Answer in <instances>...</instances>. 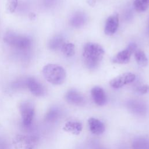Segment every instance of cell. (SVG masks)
Here are the masks:
<instances>
[{
    "label": "cell",
    "instance_id": "6da1fadb",
    "mask_svg": "<svg viewBox=\"0 0 149 149\" xmlns=\"http://www.w3.org/2000/svg\"><path fill=\"white\" fill-rule=\"evenodd\" d=\"M3 41L22 58H28L31 52L33 42L29 36L8 31L4 35Z\"/></svg>",
    "mask_w": 149,
    "mask_h": 149
},
{
    "label": "cell",
    "instance_id": "7a4b0ae2",
    "mask_svg": "<svg viewBox=\"0 0 149 149\" xmlns=\"http://www.w3.org/2000/svg\"><path fill=\"white\" fill-rule=\"evenodd\" d=\"M105 54L103 47L95 42H87L83 50V58L86 66L94 70L100 65Z\"/></svg>",
    "mask_w": 149,
    "mask_h": 149
},
{
    "label": "cell",
    "instance_id": "3957f363",
    "mask_svg": "<svg viewBox=\"0 0 149 149\" xmlns=\"http://www.w3.org/2000/svg\"><path fill=\"white\" fill-rule=\"evenodd\" d=\"M42 74L47 81L54 85L62 84L66 76V71L62 66L52 63L43 68Z\"/></svg>",
    "mask_w": 149,
    "mask_h": 149
},
{
    "label": "cell",
    "instance_id": "277c9868",
    "mask_svg": "<svg viewBox=\"0 0 149 149\" xmlns=\"http://www.w3.org/2000/svg\"><path fill=\"white\" fill-rule=\"evenodd\" d=\"M38 138L34 134H17L13 140L16 149H37Z\"/></svg>",
    "mask_w": 149,
    "mask_h": 149
},
{
    "label": "cell",
    "instance_id": "5b68a950",
    "mask_svg": "<svg viewBox=\"0 0 149 149\" xmlns=\"http://www.w3.org/2000/svg\"><path fill=\"white\" fill-rule=\"evenodd\" d=\"M19 108L21 115L22 126L26 129L30 128L31 126L35 113L34 104L30 101H24L20 104Z\"/></svg>",
    "mask_w": 149,
    "mask_h": 149
},
{
    "label": "cell",
    "instance_id": "8992f818",
    "mask_svg": "<svg viewBox=\"0 0 149 149\" xmlns=\"http://www.w3.org/2000/svg\"><path fill=\"white\" fill-rule=\"evenodd\" d=\"M137 46L136 43H130L125 49L119 52L112 58V62L118 64L127 63L130 60L132 55L137 49Z\"/></svg>",
    "mask_w": 149,
    "mask_h": 149
},
{
    "label": "cell",
    "instance_id": "52a82bcc",
    "mask_svg": "<svg viewBox=\"0 0 149 149\" xmlns=\"http://www.w3.org/2000/svg\"><path fill=\"white\" fill-rule=\"evenodd\" d=\"M126 107L132 113L138 116H145L148 111L146 103L137 99L129 100L126 103Z\"/></svg>",
    "mask_w": 149,
    "mask_h": 149
},
{
    "label": "cell",
    "instance_id": "ba28073f",
    "mask_svg": "<svg viewBox=\"0 0 149 149\" xmlns=\"http://www.w3.org/2000/svg\"><path fill=\"white\" fill-rule=\"evenodd\" d=\"M136 79V75L134 73L126 72L122 73L110 81V85L114 88H119L123 86L133 82Z\"/></svg>",
    "mask_w": 149,
    "mask_h": 149
},
{
    "label": "cell",
    "instance_id": "9c48e42d",
    "mask_svg": "<svg viewBox=\"0 0 149 149\" xmlns=\"http://www.w3.org/2000/svg\"><path fill=\"white\" fill-rule=\"evenodd\" d=\"M27 89L37 97H42L46 94L44 86L33 77H27Z\"/></svg>",
    "mask_w": 149,
    "mask_h": 149
},
{
    "label": "cell",
    "instance_id": "30bf717a",
    "mask_svg": "<svg viewBox=\"0 0 149 149\" xmlns=\"http://www.w3.org/2000/svg\"><path fill=\"white\" fill-rule=\"evenodd\" d=\"M65 97L68 102L76 105H82L85 102L84 96L74 89H71L68 91Z\"/></svg>",
    "mask_w": 149,
    "mask_h": 149
},
{
    "label": "cell",
    "instance_id": "8fae6325",
    "mask_svg": "<svg viewBox=\"0 0 149 149\" xmlns=\"http://www.w3.org/2000/svg\"><path fill=\"white\" fill-rule=\"evenodd\" d=\"M119 26L118 14H113L109 16L106 20L104 32L107 35L111 36L116 33Z\"/></svg>",
    "mask_w": 149,
    "mask_h": 149
},
{
    "label": "cell",
    "instance_id": "7c38bea8",
    "mask_svg": "<svg viewBox=\"0 0 149 149\" xmlns=\"http://www.w3.org/2000/svg\"><path fill=\"white\" fill-rule=\"evenodd\" d=\"M91 94L94 102L97 105L102 106L106 104L107 98L102 88L99 86L94 87L91 90Z\"/></svg>",
    "mask_w": 149,
    "mask_h": 149
},
{
    "label": "cell",
    "instance_id": "4fadbf2b",
    "mask_svg": "<svg viewBox=\"0 0 149 149\" xmlns=\"http://www.w3.org/2000/svg\"><path fill=\"white\" fill-rule=\"evenodd\" d=\"M88 125L90 132L95 135H100L102 134L105 129L103 122L94 118H90L88 119Z\"/></svg>",
    "mask_w": 149,
    "mask_h": 149
},
{
    "label": "cell",
    "instance_id": "5bb4252c",
    "mask_svg": "<svg viewBox=\"0 0 149 149\" xmlns=\"http://www.w3.org/2000/svg\"><path fill=\"white\" fill-rule=\"evenodd\" d=\"M86 22V16L83 12H77L75 13L70 19V25L74 28H80Z\"/></svg>",
    "mask_w": 149,
    "mask_h": 149
},
{
    "label": "cell",
    "instance_id": "9a60e30c",
    "mask_svg": "<svg viewBox=\"0 0 149 149\" xmlns=\"http://www.w3.org/2000/svg\"><path fill=\"white\" fill-rule=\"evenodd\" d=\"M82 124L76 120H69L64 125L63 129L73 134L77 135L82 130Z\"/></svg>",
    "mask_w": 149,
    "mask_h": 149
},
{
    "label": "cell",
    "instance_id": "2e32d148",
    "mask_svg": "<svg viewBox=\"0 0 149 149\" xmlns=\"http://www.w3.org/2000/svg\"><path fill=\"white\" fill-rule=\"evenodd\" d=\"M61 116V111L58 107H51L45 116V120L48 123H54L56 122Z\"/></svg>",
    "mask_w": 149,
    "mask_h": 149
},
{
    "label": "cell",
    "instance_id": "e0dca14e",
    "mask_svg": "<svg viewBox=\"0 0 149 149\" xmlns=\"http://www.w3.org/2000/svg\"><path fill=\"white\" fill-rule=\"evenodd\" d=\"M65 41L64 38L61 35H56L53 37L48 42V48L52 51L61 49Z\"/></svg>",
    "mask_w": 149,
    "mask_h": 149
},
{
    "label": "cell",
    "instance_id": "ac0fdd59",
    "mask_svg": "<svg viewBox=\"0 0 149 149\" xmlns=\"http://www.w3.org/2000/svg\"><path fill=\"white\" fill-rule=\"evenodd\" d=\"M132 149H149V138L138 137L134 139L132 144Z\"/></svg>",
    "mask_w": 149,
    "mask_h": 149
},
{
    "label": "cell",
    "instance_id": "d6986e66",
    "mask_svg": "<svg viewBox=\"0 0 149 149\" xmlns=\"http://www.w3.org/2000/svg\"><path fill=\"white\" fill-rule=\"evenodd\" d=\"M10 87L14 90L27 89V77H20L14 80L11 83Z\"/></svg>",
    "mask_w": 149,
    "mask_h": 149
},
{
    "label": "cell",
    "instance_id": "ffe728a7",
    "mask_svg": "<svg viewBox=\"0 0 149 149\" xmlns=\"http://www.w3.org/2000/svg\"><path fill=\"white\" fill-rule=\"evenodd\" d=\"M134 58L138 65L141 66H146L148 64V59L144 51L137 49L134 52Z\"/></svg>",
    "mask_w": 149,
    "mask_h": 149
},
{
    "label": "cell",
    "instance_id": "44dd1931",
    "mask_svg": "<svg viewBox=\"0 0 149 149\" xmlns=\"http://www.w3.org/2000/svg\"><path fill=\"white\" fill-rule=\"evenodd\" d=\"M61 50L67 57H72L75 54V46L71 42H65Z\"/></svg>",
    "mask_w": 149,
    "mask_h": 149
},
{
    "label": "cell",
    "instance_id": "7402d4cb",
    "mask_svg": "<svg viewBox=\"0 0 149 149\" xmlns=\"http://www.w3.org/2000/svg\"><path fill=\"white\" fill-rule=\"evenodd\" d=\"M133 5L136 10L143 12L149 8V0H135Z\"/></svg>",
    "mask_w": 149,
    "mask_h": 149
},
{
    "label": "cell",
    "instance_id": "603a6c76",
    "mask_svg": "<svg viewBox=\"0 0 149 149\" xmlns=\"http://www.w3.org/2000/svg\"><path fill=\"white\" fill-rule=\"evenodd\" d=\"M18 0H6V10L9 13H13L17 9Z\"/></svg>",
    "mask_w": 149,
    "mask_h": 149
},
{
    "label": "cell",
    "instance_id": "cb8c5ba5",
    "mask_svg": "<svg viewBox=\"0 0 149 149\" xmlns=\"http://www.w3.org/2000/svg\"><path fill=\"white\" fill-rule=\"evenodd\" d=\"M136 91L137 93H139V94H146L149 91V86L147 85V84L140 86L137 88Z\"/></svg>",
    "mask_w": 149,
    "mask_h": 149
},
{
    "label": "cell",
    "instance_id": "d4e9b609",
    "mask_svg": "<svg viewBox=\"0 0 149 149\" xmlns=\"http://www.w3.org/2000/svg\"><path fill=\"white\" fill-rule=\"evenodd\" d=\"M0 149H10L7 140L2 137H0Z\"/></svg>",
    "mask_w": 149,
    "mask_h": 149
},
{
    "label": "cell",
    "instance_id": "484cf974",
    "mask_svg": "<svg viewBox=\"0 0 149 149\" xmlns=\"http://www.w3.org/2000/svg\"><path fill=\"white\" fill-rule=\"evenodd\" d=\"M56 0H44V5L46 8H51L55 5Z\"/></svg>",
    "mask_w": 149,
    "mask_h": 149
},
{
    "label": "cell",
    "instance_id": "4316f807",
    "mask_svg": "<svg viewBox=\"0 0 149 149\" xmlns=\"http://www.w3.org/2000/svg\"><path fill=\"white\" fill-rule=\"evenodd\" d=\"M96 149H105V148L102 147H101V146H98L97 148H96Z\"/></svg>",
    "mask_w": 149,
    "mask_h": 149
}]
</instances>
